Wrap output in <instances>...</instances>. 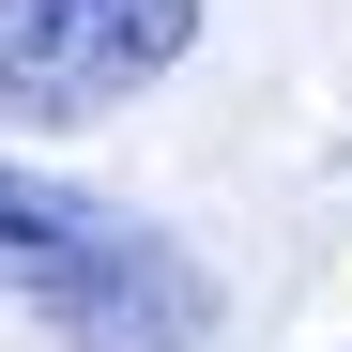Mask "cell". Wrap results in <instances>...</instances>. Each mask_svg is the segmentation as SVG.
<instances>
[{"mask_svg":"<svg viewBox=\"0 0 352 352\" xmlns=\"http://www.w3.org/2000/svg\"><path fill=\"white\" fill-rule=\"evenodd\" d=\"M214 0H0V123H107L184 77Z\"/></svg>","mask_w":352,"mask_h":352,"instance_id":"6da1fadb","label":"cell"},{"mask_svg":"<svg viewBox=\"0 0 352 352\" xmlns=\"http://www.w3.org/2000/svg\"><path fill=\"white\" fill-rule=\"evenodd\" d=\"M62 352H214V322H230V291H214V261L184 245V230H153V214H123L107 245L31 307Z\"/></svg>","mask_w":352,"mask_h":352,"instance_id":"7a4b0ae2","label":"cell"},{"mask_svg":"<svg viewBox=\"0 0 352 352\" xmlns=\"http://www.w3.org/2000/svg\"><path fill=\"white\" fill-rule=\"evenodd\" d=\"M107 230H123V199H92V184H62V168H16V153H0V307H46Z\"/></svg>","mask_w":352,"mask_h":352,"instance_id":"3957f363","label":"cell"}]
</instances>
